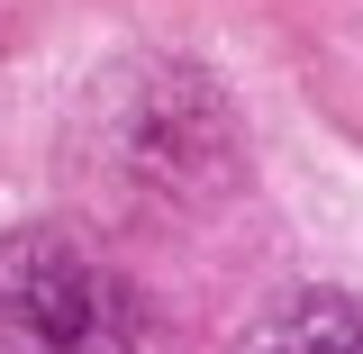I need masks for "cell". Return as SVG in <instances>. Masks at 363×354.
<instances>
[{
  "instance_id": "6da1fadb",
  "label": "cell",
  "mask_w": 363,
  "mask_h": 354,
  "mask_svg": "<svg viewBox=\"0 0 363 354\" xmlns=\"http://www.w3.org/2000/svg\"><path fill=\"white\" fill-rule=\"evenodd\" d=\"M0 354H155V309L64 227L0 236Z\"/></svg>"
},
{
  "instance_id": "7a4b0ae2",
  "label": "cell",
  "mask_w": 363,
  "mask_h": 354,
  "mask_svg": "<svg viewBox=\"0 0 363 354\" xmlns=\"http://www.w3.org/2000/svg\"><path fill=\"white\" fill-rule=\"evenodd\" d=\"M236 354H363V300L354 291H300V300H281Z\"/></svg>"
}]
</instances>
